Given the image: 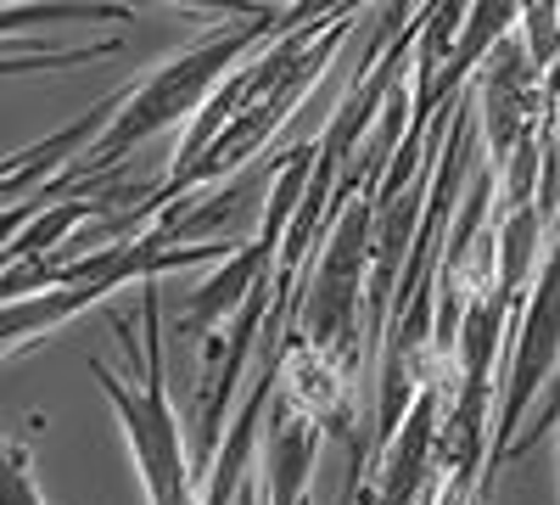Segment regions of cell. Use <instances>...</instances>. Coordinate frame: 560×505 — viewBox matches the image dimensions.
I'll return each instance as SVG.
<instances>
[{
    "instance_id": "obj_12",
    "label": "cell",
    "mask_w": 560,
    "mask_h": 505,
    "mask_svg": "<svg viewBox=\"0 0 560 505\" xmlns=\"http://www.w3.org/2000/svg\"><path fill=\"white\" fill-rule=\"evenodd\" d=\"M516 34H522V51L533 57V68H549L560 51V7H527Z\"/></svg>"
},
{
    "instance_id": "obj_10",
    "label": "cell",
    "mask_w": 560,
    "mask_h": 505,
    "mask_svg": "<svg viewBox=\"0 0 560 505\" xmlns=\"http://www.w3.org/2000/svg\"><path fill=\"white\" fill-rule=\"evenodd\" d=\"M102 18H129V12L124 7H0V39L45 23H102Z\"/></svg>"
},
{
    "instance_id": "obj_13",
    "label": "cell",
    "mask_w": 560,
    "mask_h": 505,
    "mask_svg": "<svg viewBox=\"0 0 560 505\" xmlns=\"http://www.w3.org/2000/svg\"><path fill=\"white\" fill-rule=\"evenodd\" d=\"M118 51V45L96 39V45H84V51H23V57H0V73H45V68H73V62H96Z\"/></svg>"
},
{
    "instance_id": "obj_9",
    "label": "cell",
    "mask_w": 560,
    "mask_h": 505,
    "mask_svg": "<svg viewBox=\"0 0 560 505\" xmlns=\"http://www.w3.org/2000/svg\"><path fill=\"white\" fill-rule=\"evenodd\" d=\"M538 242H544V208L538 203H522L510 208L504 219V237H499V298L510 303L522 282H533V259H538Z\"/></svg>"
},
{
    "instance_id": "obj_7",
    "label": "cell",
    "mask_w": 560,
    "mask_h": 505,
    "mask_svg": "<svg viewBox=\"0 0 560 505\" xmlns=\"http://www.w3.org/2000/svg\"><path fill=\"white\" fill-rule=\"evenodd\" d=\"M107 292H113L107 282H90V287H45V292H34V298L0 303V348L28 343V337H45V332H57L62 320L84 314L90 303H102Z\"/></svg>"
},
{
    "instance_id": "obj_2",
    "label": "cell",
    "mask_w": 560,
    "mask_h": 505,
    "mask_svg": "<svg viewBox=\"0 0 560 505\" xmlns=\"http://www.w3.org/2000/svg\"><path fill=\"white\" fill-rule=\"evenodd\" d=\"M90 371H96L102 393L113 399L118 422L129 433V449H135L140 483H147V500L152 505H197L191 500V455H185L174 404H168V388H163V343H158V292L152 287H147V365H140L147 388L129 393L118 377H107V365H90Z\"/></svg>"
},
{
    "instance_id": "obj_1",
    "label": "cell",
    "mask_w": 560,
    "mask_h": 505,
    "mask_svg": "<svg viewBox=\"0 0 560 505\" xmlns=\"http://www.w3.org/2000/svg\"><path fill=\"white\" fill-rule=\"evenodd\" d=\"M292 18L287 12H236V18H224L213 23L197 45H185L179 57H168L163 68H152L147 79H135L124 96H118V113L113 124L102 129V141L96 147H84L79 169L73 174H96L107 163H118L124 152H135L140 141H152L158 129H168L174 118L185 113H202L213 102V90L236 73V62L253 51V45L269 34V28H287Z\"/></svg>"
},
{
    "instance_id": "obj_5",
    "label": "cell",
    "mask_w": 560,
    "mask_h": 505,
    "mask_svg": "<svg viewBox=\"0 0 560 505\" xmlns=\"http://www.w3.org/2000/svg\"><path fill=\"white\" fill-rule=\"evenodd\" d=\"M538 107V90H533V57L522 51V39L510 34L504 45H493V62L482 73V102H477V124L488 135L493 158H510V147H527L533 141V118Z\"/></svg>"
},
{
    "instance_id": "obj_6",
    "label": "cell",
    "mask_w": 560,
    "mask_h": 505,
    "mask_svg": "<svg viewBox=\"0 0 560 505\" xmlns=\"http://www.w3.org/2000/svg\"><path fill=\"white\" fill-rule=\"evenodd\" d=\"M269 282H275V253L264 242H242L191 298H185V314H191V326H219L224 314H242Z\"/></svg>"
},
{
    "instance_id": "obj_14",
    "label": "cell",
    "mask_w": 560,
    "mask_h": 505,
    "mask_svg": "<svg viewBox=\"0 0 560 505\" xmlns=\"http://www.w3.org/2000/svg\"><path fill=\"white\" fill-rule=\"evenodd\" d=\"M555 147H560V124H555Z\"/></svg>"
},
{
    "instance_id": "obj_3",
    "label": "cell",
    "mask_w": 560,
    "mask_h": 505,
    "mask_svg": "<svg viewBox=\"0 0 560 505\" xmlns=\"http://www.w3.org/2000/svg\"><path fill=\"white\" fill-rule=\"evenodd\" d=\"M376 192L353 197L342 214H331V237L308 275V292L298 303L303 337L319 354H348L359 332V303H364V275H370V248H376Z\"/></svg>"
},
{
    "instance_id": "obj_11",
    "label": "cell",
    "mask_w": 560,
    "mask_h": 505,
    "mask_svg": "<svg viewBox=\"0 0 560 505\" xmlns=\"http://www.w3.org/2000/svg\"><path fill=\"white\" fill-rule=\"evenodd\" d=\"M0 505H45L34 467H28V449L7 433H0Z\"/></svg>"
},
{
    "instance_id": "obj_4",
    "label": "cell",
    "mask_w": 560,
    "mask_h": 505,
    "mask_svg": "<svg viewBox=\"0 0 560 505\" xmlns=\"http://www.w3.org/2000/svg\"><path fill=\"white\" fill-rule=\"evenodd\" d=\"M560 365V237L549 242L538 275H533V292H527V309H522V332H516V348L504 359V382H499V410H493V444L488 455L493 461L482 467V489L510 467V444H516V422L527 416V404L544 393V382L555 377Z\"/></svg>"
},
{
    "instance_id": "obj_8",
    "label": "cell",
    "mask_w": 560,
    "mask_h": 505,
    "mask_svg": "<svg viewBox=\"0 0 560 505\" xmlns=\"http://www.w3.org/2000/svg\"><path fill=\"white\" fill-rule=\"evenodd\" d=\"M84 219H96V203H84V197H57V203H45V208L23 225V237H18L7 253H0V264L23 269V264L51 259V248L73 231V225H84Z\"/></svg>"
}]
</instances>
